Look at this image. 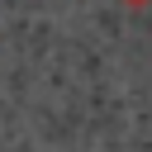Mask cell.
<instances>
[{"label": "cell", "mask_w": 152, "mask_h": 152, "mask_svg": "<svg viewBox=\"0 0 152 152\" xmlns=\"http://www.w3.org/2000/svg\"><path fill=\"white\" fill-rule=\"evenodd\" d=\"M119 5H124V10H147L152 0H119Z\"/></svg>", "instance_id": "obj_1"}]
</instances>
